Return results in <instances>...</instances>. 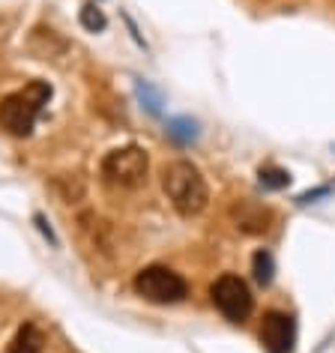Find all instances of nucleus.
Instances as JSON below:
<instances>
[{
    "label": "nucleus",
    "mask_w": 335,
    "mask_h": 353,
    "mask_svg": "<svg viewBox=\"0 0 335 353\" xmlns=\"http://www.w3.org/2000/svg\"><path fill=\"white\" fill-rule=\"evenodd\" d=\"M162 189L168 201H171V207L183 219L201 216L210 204V189H207L204 174L189 159H174V162H168L162 168Z\"/></svg>",
    "instance_id": "nucleus-1"
},
{
    "label": "nucleus",
    "mask_w": 335,
    "mask_h": 353,
    "mask_svg": "<svg viewBox=\"0 0 335 353\" xmlns=\"http://www.w3.org/2000/svg\"><path fill=\"white\" fill-rule=\"evenodd\" d=\"M48 99H51L48 81L24 84L21 90L10 93L0 102V129L10 132L12 138H28L33 126H37V117L42 114V108L48 105Z\"/></svg>",
    "instance_id": "nucleus-2"
},
{
    "label": "nucleus",
    "mask_w": 335,
    "mask_h": 353,
    "mask_svg": "<svg viewBox=\"0 0 335 353\" xmlns=\"http://www.w3.org/2000/svg\"><path fill=\"white\" fill-rule=\"evenodd\" d=\"M132 288L141 299H147L153 305H177L189 296L186 279L171 267H162V263H150V267L138 270L135 279H132Z\"/></svg>",
    "instance_id": "nucleus-3"
},
{
    "label": "nucleus",
    "mask_w": 335,
    "mask_h": 353,
    "mask_svg": "<svg viewBox=\"0 0 335 353\" xmlns=\"http://www.w3.org/2000/svg\"><path fill=\"white\" fill-rule=\"evenodd\" d=\"M147 171H150V156H147V150L138 147V144L117 147V150H111V153H105V159H102L105 183L120 186V189L144 186Z\"/></svg>",
    "instance_id": "nucleus-4"
},
{
    "label": "nucleus",
    "mask_w": 335,
    "mask_h": 353,
    "mask_svg": "<svg viewBox=\"0 0 335 353\" xmlns=\"http://www.w3.org/2000/svg\"><path fill=\"white\" fill-rule=\"evenodd\" d=\"M210 296H213V305L231 323L249 321V314L254 308V296H252L249 285H245L240 276H234V272H225L222 279H216V285L210 288Z\"/></svg>",
    "instance_id": "nucleus-5"
},
{
    "label": "nucleus",
    "mask_w": 335,
    "mask_h": 353,
    "mask_svg": "<svg viewBox=\"0 0 335 353\" xmlns=\"http://www.w3.org/2000/svg\"><path fill=\"white\" fill-rule=\"evenodd\" d=\"M261 344L267 353H294L296 344V323L285 312H267L261 326Z\"/></svg>",
    "instance_id": "nucleus-6"
},
{
    "label": "nucleus",
    "mask_w": 335,
    "mask_h": 353,
    "mask_svg": "<svg viewBox=\"0 0 335 353\" xmlns=\"http://www.w3.org/2000/svg\"><path fill=\"white\" fill-rule=\"evenodd\" d=\"M231 219L236 231L243 234H267L272 225V210L254 204V201H236L231 207Z\"/></svg>",
    "instance_id": "nucleus-7"
},
{
    "label": "nucleus",
    "mask_w": 335,
    "mask_h": 353,
    "mask_svg": "<svg viewBox=\"0 0 335 353\" xmlns=\"http://www.w3.org/2000/svg\"><path fill=\"white\" fill-rule=\"evenodd\" d=\"M42 332L37 323H24L19 332L12 335V341L6 344V353H39L42 350Z\"/></svg>",
    "instance_id": "nucleus-8"
},
{
    "label": "nucleus",
    "mask_w": 335,
    "mask_h": 353,
    "mask_svg": "<svg viewBox=\"0 0 335 353\" xmlns=\"http://www.w3.org/2000/svg\"><path fill=\"white\" fill-rule=\"evenodd\" d=\"M198 123L195 120H189V117H174V120H168V138H174L177 144H195L198 141Z\"/></svg>",
    "instance_id": "nucleus-9"
},
{
    "label": "nucleus",
    "mask_w": 335,
    "mask_h": 353,
    "mask_svg": "<svg viewBox=\"0 0 335 353\" xmlns=\"http://www.w3.org/2000/svg\"><path fill=\"white\" fill-rule=\"evenodd\" d=\"M252 272H254V281L267 288L270 281H272V276H276V261H272V254L263 252V249L254 252V258H252Z\"/></svg>",
    "instance_id": "nucleus-10"
},
{
    "label": "nucleus",
    "mask_w": 335,
    "mask_h": 353,
    "mask_svg": "<svg viewBox=\"0 0 335 353\" xmlns=\"http://www.w3.org/2000/svg\"><path fill=\"white\" fill-rule=\"evenodd\" d=\"M258 180L263 189H287L290 186V174L285 168H276V165H263L258 171Z\"/></svg>",
    "instance_id": "nucleus-11"
},
{
    "label": "nucleus",
    "mask_w": 335,
    "mask_h": 353,
    "mask_svg": "<svg viewBox=\"0 0 335 353\" xmlns=\"http://www.w3.org/2000/svg\"><path fill=\"white\" fill-rule=\"evenodd\" d=\"M78 19H81V28L90 30V33H99V30H105V24H108L105 21V12L96 3H84L81 12H78Z\"/></svg>",
    "instance_id": "nucleus-12"
},
{
    "label": "nucleus",
    "mask_w": 335,
    "mask_h": 353,
    "mask_svg": "<svg viewBox=\"0 0 335 353\" xmlns=\"http://www.w3.org/2000/svg\"><path fill=\"white\" fill-rule=\"evenodd\" d=\"M33 222H37V225H39V231H42V234H45L48 240H51V245H60V240L54 236V231H51V225L45 222V216H42V213H37V216H33Z\"/></svg>",
    "instance_id": "nucleus-13"
}]
</instances>
